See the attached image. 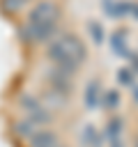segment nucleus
<instances>
[{
	"mask_svg": "<svg viewBox=\"0 0 138 147\" xmlns=\"http://www.w3.org/2000/svg\"><path fill=\"white\" fill-rule=\"evenodd\" d=\"M57 18H60V7L51 0H41L37 2L28 18L25 25L21 28V37L25 44H44L51 41L57 32Z\"/></svg>",
	"mask_w": 138,
	"mask_h": 147,
	"instance_id": "nucleus-1",
	"label": "nucleus"
},
{
	"mask_svg": "<svg viewBox=\"0 0 138 147\" xmlns=\"http://www.w3.org/2000/svg\"><path fill=\"white\" fill-rule=\"evenodd\" d=\"M46 53H48V60L55 67H60V69H64L69 74H76V69L87 57L85 44L80 41L78 34H71V32H62V34L53 37L48 41V51Z\"/></svg>",
	"mask_w": 138,
	"mask_h": 147,
	"instance_id": "nucleus-2",
	"label": "nucleus"
},
{
	"mask_svg": "<svg viewBox=\"0 0 138 147\" xmlns=\"http://www.w3.org/2000/svg\"><path fill=\"white\" fill-rule=\"evenodd\" d=\"M18 106H21V110L25 113V119H28L30 124H34L37 129H39L41 124H48V122H51L48 108H46L34 94H23V96L18 99Z\"/></svg>",
	"mask_w": 138,
	"mask_h": 147,
	"instance_id": "nucleus-3",
	"label": "nucleus"
},
{
	"mask_svg": "<svg viewBox=\"0 0 138 147\" xmlns=\"http://www.w3.org/2000/svg\"><path fill=\"white\" fill-rule=\"evenodd\" d=\"M101 96H103V90H101L99 80H97V78H94V80H87V85H85V92H83L85 108H87V110H94V108H99V106H101Z\"/></svg>",
	"mask_w": 138,
	"mask_h": 147,
	"instance_id": "nucleus-4",
	"label": "nucleus"
},
{
	"mask_svg": "<svg viewBox=\"0 0 138 147\" xmlns=\"http://www.w3.org/2000/svg\"><path fill=\"white\" fill-rule=\"evenodd\" d=\"M30 147H57V133L51 129H37L30 136Z\"/></svg>",
	"mask_w": 138,
	"mask_h": 147,
	"instance_id": "nucleus-5",
	"label": "nucleus"
},
{
	"mask_svg": "<svg viewBox=\"0 0 138 147\" xmlns=\"http://www.w3.org/2000/svg\"><path fill=\"white\" fill-rule=\"evenodd\" d=\"M80 142L85 147H101L103 138H101V131L94 126V124H85L83 131H80Z\"/></svg>",
	"mask_w": 138,
	"mask_h": 147,
	"instance_id": "nucleus-6",
	"label": "nucleus"
},
{
	"mask_svg": "<svg viewBox=\"0 0 138 147\" xmlns=\"http://www.w3.org/2000/svg\"><path fill=\"white\" fill-rule=\"evenodd\" d=\"M124 44H126V30H115L110 34V48L115 53H122L124 51Z\"/></svg>",
	"mask_w": 138,
	"mask_h": 147,
	"instance_id": "nucleus-7",
	"label": "nucleus"
},
{
	"mask_svg": "<svg viewBox=\"0 0 138 147\" xmlns=\"http://www.w3.org/2000/svg\"><path fill=\"white\" fill-rule=\"evenodd\" d=\"M101 103L108 108V110H115L120 106V94L115 90H103V96H101Z\"/></svg>",
	"mask_w": 138,
	"mask_h": 147,
	"instance_id": "nucleus-8",
	"label": "nucleus"
},
{
	"mask_svg": "<svg viewBox=\"0 0 138 147\" xmlns=\"http://www.w3.org/2000/svg\"><path fill=\"white\" fill-rule=\"evenodd\" d=\"M87 32H90V37H92L94 44H101V41H103V28H101V23L90 21V23H87Z\"/></svg>",
	"mask_w": 138,
	"mask_h": 147,
	"instance_id": "nucleus-9",
	"label": "nucleus"
},
{
	"mask_svg": "<svg viewBox=\"0 0 138 147\" xmlns=\"http://www.w3.org/2000/svg\"><path fill=\"white\" fill-rule=\"evenodd\" d=\"M28 0H0V5H2V9L5 11H18V9H23V5H25Z\"/></svg>",
	"mask_w": 138,
	"mask_h": 147,
	"instance_id": "nucleus-10",
	"label": "nucleus"
}]
</instances>
